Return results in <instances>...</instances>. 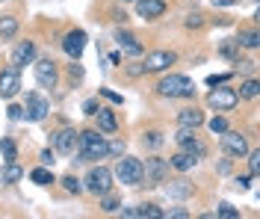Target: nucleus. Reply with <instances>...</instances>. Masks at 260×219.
Here are the masks:
<instances>
[{"label":"nucleus","mask_w":260,"mask_h":219,"mask_svg":"<svg viewBox=\"0 0 260 219\" xmlns=\"http://www.w3.org/2000/svg\"><path fill=\"white\" fill-rule=\"evenodd\" d=\"M77 154H80V163L104 160L107 157V136H101V131H83L77 136Z\"/></svg>","instance_id":"obj_1"},{"label":"nucleus","mask_w":260,"mask_h":219,"mask_svg":"<svg viewBox=\"0 0 260 219\" xmlns=\"http://www.w3.org/2000/svg\"><path fill=\"white\" fill-rule=\"evenodd\" d=\"M157 92L162 98H192L195 95V83L183 74H166L160 83H157Z\"/></svg>","instance_id":"obj_2"},{"label":"nucleus","mask_w":260,"mask_h":219,"mask_svg":"<svg viewBox=\"0 0 260 219\" xmlns=\"http://www.w3.org/2000/svg\"><path fill=\"white\" fill-rule=\"evenodd\" d=\"M113 178H118L124 186H139L142 184V160H136V157H124V154H121V160L115 163Z\"/></svg>","instance_id":"obj_3"},{"label":"nucleus","mask_w":260,"mask_h":219,"mask_svg":"<svg viewBox=\"0 0 260 219\" xmlns=\"http://www.w3.org/2000/svg\"><path fill=\"white\" fill-rule=\"evenodd\" d=\"M83 190H89V193H95V196L110 193V190H113V172L107 166L89 169V175H86V181H83Z\"/></svg>","instance_id":"obj_4"},{"label":"nucleus","mask_w":260,"mask_h":219,"mask_svg":"<svg viewBox=\"0 0 260 219\" xmlns=\"http://www.w3.org/2000/svg\"><path fill=\"white\" fill-rule=\"evenodd\" d=\"M207 104H210L216 113H231V110L240 104V95H237V89H231V86L216 83V89L207 95Z\"/></svg>","instance_id":"obj_5"},{"label":"nucleus","mask_w":260,"mask_h":219,"mask_svg":"<svg viewBox=\"0 0 260 219\" xmlns=\"http://www.w3.org/2000/svg\"><path fill=\"white\" fill-rule=\"evenodd\" d=\"M32 71H36V80H39L42 89H56V83H59V68H56V62L50 56L32 59Z\"/></svg>","instance_id":"obj_6"},{"label":"nucleus","mask_w":260,"mask_h":219,"mask_svg":"<svg viewBox=\"0 0 260 219\" xmlns=\"http://www.w3.org/2000/svg\"><path fill=\"white\" fill-rule=\"evenodd\" d=\"M166 178H169V160L148 157L145 163H142V181H145V186H160Z\"/></svg>","instance_id":"obj_7"},{"label":"nucleus","mask_w":260,"mask_h":219,"mask_svg":"<svg viewBox=\"0 0 260 219\" xmlns=\"http://www.w3.org/2000/svg\"><path fill=\"white\" fill-rule=\"evenodd\" d=\"M50 113V101L42 92H27V101H24V116L30 121H42Z\"/></svg>","instance_id":"obj_8"},{"label":"nucleus","mask_w":260,"mask_h":219,"mask_svg":"<svg viewBox=\"0 0 260 219\" xmlns=\"http://www.w3.org/2000/svg\"><path fill=\"white\" fill-rule=\"evenodd\" d=\"M222 136V151L228 154V157H245L248 154V139H245L243 134H237V131H225Z\"/></svg>","instance_id":"obj_9"},{"label":"nucleus","mask_w":260,"mask_h":219,"mask_svg":"<svg viewBox=\"0 0 260 219\" xmlns=\"http://www.w3.org/2000/svg\"><path fill=\"white\" fill-rule=\"evenodd\" d=\"M18 89H21V74H18V68L15 66L3 68V71H0V98L12 101L18 95Z\"/></svg>","instance_id":"obj_10"},{"label":"nucleus","mask_w":260,"mask_h":219,"mask_svg":"<svg viewBox=\"0 0 260 219\" xmlns=\"http://www.w3.org/2000/svg\"><path fill=\"white\" fill-rule=\"evenodd\" d=\"M77 131L74 128H59L53 134V151L56 154H74L77 151Z\"/></svg>","instance_id":"obj_11"},{"label":"nucleus","mask_w":260,"mask_h":219,"mask_svg":"<svg viewBox=\"0 0 260 219\" xmlns=\"http://www.w3.org/2000/svg\"><path fill=\"white\" fill-rule=\"evenodd\" d=\"M175 62H178V53H175V51H151L145 56V66H142V68L157 74V71H166V68L175 66Z\"/></svg>","instance_id":"obj_12"},{"label":"nucleus","mask_w":260,"mask_h":219,"mask_svg":"<svg viewBox=\"0 0 260 219\" xmlns=\"http://www.w3.org/2000/svg\"><path fill=\"white\" fill-rule=\"evenodd\" d=\"M83 48H86V33H83V30H68L65 39H62V51L77 62L83 56Z\"/></svg>","instance_id":"obj_13"},{"label":"nucleus","mask_w":260,"mask_h":219,"mask_svg":"<svg viewBox=\"0 0 260 219\" xmlns=\"http://www.w3.org/2000/svg\"><path fill=\"white\" fill-rule=\"evenodd\" d=\"M32 59H36V42H18L15 45V51H12V56H9V62L21 71L24 66H32Z\"/></svg>","instance_id":"obj_14"},{"label":"nucleus","mask_w":260,"mask_h":219,"mask_svg":"<svg viewBox=\"0 0 260 219\" xmlns=\"http://www.w3.org/2000/svg\"><path fill=\"white\" fill-rule=\"evenodd\" d=\"M136 15L154 21V18L166 15V0H136Z\"/></svg>","instance_id":"obj_15"},{"label":"nucleus","mask_w":260,"mask_h":219,"mask_svg":"<svg viewBox=\"0 0 260 219\" xmlns=\"http://www.w3.org/2000/svg\"><path fill=\"white\" fill-rule=\"evenodd\" d=\"M166 184V181H162ZM195 193V186L189 184V181H183V178H178V181H169L166 184V196H172V199H178V202H183V199H189Z\"/></svg>","instance_id":"obj_16"},{"label":"nucleus","mask_w":260,"mask_h":219,"mask_svg":"<svg viewBox=\"0 0 260 219\" xmlns=\"http://www.w3.org/2000/svg\"><path fill=\"white\" fill-rule=\"evenodd\" d=\"M98 131L101 134H115L118 131V118H115L113 110H107V107H98Z\"/></svg>","instance_id":"obj_17"},{"label":"nucleus","mask_w":260,"mask_h":219,"mask_svg":"<svg viewBox=\"0 0 260 219\" xmlns=\"http://www.w3.org/2000/svg\"><path fill=\"white\" fill-rule=\"evenodd\" d=\"M115 42H118V48L130 56H139L142 53V45L136 42V36L133 33H124V30H115Z\"/></svg>","instance_id":"obj_18"},{"label":"nucleus","mask_w":260,"mask_h":219,"mask_svg":"<svg viewBox=\"0 0 260 219\" xmlns=\"http://www.w3.org/2000/svg\"><path fill=\"white\" fill-rule=\"evenodd\" d=\"M178 124L180 128H201L204 124V113L201 110H195V107H186V110H180L178 113Z\"/></svg>","instance_id":"obj_19"},{"label":"nucleus","mask_w":260,"mask_h":219,"mask_svg":"<svg viewBox=\"0 0 260 219\" xmlns=\"http://www.w3.org/2000/svg\"><path fill=\"white\" fill-rule=\"evenodd\" d=\"M195 163H198V157L189 154V151H183V148H180L178 154H172V157H169V166L178 169V172H189V169H195Z\"/></svg>","instance_id":"obj_20"},{"label":"nucleus","mask_w":260,"mask_h":219,"mask_svg":"<svg viewBox=\"0 0 260 219\" xmlns=\"http://www.w3.org/2000/svg\"><path fill=\"white\" fill-rule=\"evenodd\" d=\"M21 178H24V169L18 166L15 160H6L3 169H0V181H3V184H18Z\"/></svg>","instance_id":"obj_21"},{"label":"nucleus","mask_w":260,"mask_h":219,"mask_svg":"<svg viewBox=\"0 0 260 219\" xmlns=\"http://www.w3.org/2000/svg\"><path fill=\"white\" fill-rule=\"evenodd\" d=\"M30 181H32V184H39V186H50V184H56V178H53L50 166H36V169L30 172Z\"/></svg>","instance_id":"obj_22"},{"label":"nucleus","mask_w":260,"mask_h":219,"mask_svg":"<svg viewBox=\"0 0 260 219\" xmlns=\"http://www.w3.org/2000/svg\"><path fill=\"white\" fill-rule=\"evenodd\" d=\"M15 36H18V18L15 15H3L0 18V39L9 42V39H15Z\"/></svg>","instance_id":"obj_23"},{"label":"nucleus","mask_w":260,"mask_h":219,"mask_svg":"<svg viewBox=\"0 0 260 219\" xmlns=\"http://www.w3.org/2000/svg\"><path fill=\"white\" fill-rule=\"evenodd\" d=\"M237 45H240V48H248V51H254V48L260 45L257 30H243V33L237 36Z\"/></svg>","instance_id":"obj_24"},{"label":"nucleus","mask_w":260,"mask_h":219,"mask_svg":"<svg viewBox=\"0 0 260 219\" xmlns=\"http://www.w3.org/2000/svg\"><path fill=\"white\" fill-rule=\"evenodd\" d=\"M237 95L245 98V101H254V98L260 95V83H257V80H245V83L240 86V92H237Z\"/></svg>","instance_id":"obj_25"},{"label":"nucleus","mask_w":260,"mask_h":219,"mask_svg":"<svg viewBox=\"0 0 260 219\" xmlns=\"http://www.w3.org/2000/svg\"><path fill=\"white\" fill-rule=\"evenodd\" d=\"M101 199H104V202H101V207H104L107 213H115V210L121 207V202H118V196H113V190H110V193H104Z\"/></svg>","instance_id":"obj_26"},{"label":"nucleus","mask_w":260,"mask_h":219,"mask_svg":"<svg viewBox=\"0 0 260 219\" xmlns=\"http://www.w3.org/2000/svg\"><path fill=\"white\" fill-rule=\"evenodd\" d=\"M142 145H145V148H160L162 145V134L160 131H148V134H142Z\"/></svg>","instance_id":"obj_27"},{"label":"nucleus","mask_w":260,"mask_h":219,"mask_svg":"<svg viewBox=\"0 0 260 219\" xmlns=\"http://www.w3.org/2000/svg\"><path fill=\"white\" fill-rule=\"evenodd\" d=\"M59 184L65 186V193H74V196H77V193H83V181H77L74 175H65Z\"/></svg>","instance_id":"obj_28"},{"label":"nucleus","mask_w":260,"mask_h":219,"mask_svg":"<svg viewBox=\"0 0 260 219\" xmlns=\"http://www.w3.org/2000/svg\"><path fill=\"white\" fill-rule=\"evenodd\" d=\"M0 154H3V160H15V154H18V148H15V142L6 136V139H0Z\"/></svg>","instance_id":"obj_29"},{"label":"nucleus","mask_w":260,"mask_h":219,"mask_svg":"<svg viewBox=\"0 0 260 219\" xmlns=\"http://www.w3.org/2000/svg\"><path fill=\"white\" fill-rule=\"evenodd\" d=\"M162 213H166V210H160L157 204H142V207H139V216H148V219H160Z\"/></svg>","instance_id":"obj_30"},{"label":"nucleus","mask_w":260,"mask_h":219,"mask_svg":"<svg viewBox=\"0 0 260 219\" xmlns=\"http://www.w3.org/2000/svg\"><path fill=\"white\" fill-rule=\"evenodd\" d=\"M216 213H219V216H225V219H237L240 216V210H237V207H234V204H219V210H216Z\"/></svg>","instance_id":"obj_31"},{"label":"nucleus","mask_w":260,"mask_h":219,"mask_svg":"<svg viewBox=\"0 0 260 219\" xmlns=\"http://www.w3.org/2000/svg\"><path fill=\"white\" fill-rule=\"evenodd\" d=\"M183 24H186V27H189V30H198V27H201V24H204V15H201V12H189V15L183 18Z\"/></svg>","instance_id":"obj_32"},{"label":"nucleus","mask_w":260,"mask_h":219,"mask_svg":"<svg viewBox=\"0 0 260 219\" xmlns=\"http://www.w3.org/2000/svg\"><path fill=\"white\" fill-rule=\"evenodd\" d=\"M207 128H210L213 134H225V131H228V121L222 116H216L213 121H207Z\"/></svg>","instance_id":"obj_33"},{"label":"nucleus","mask_w":260,"mask_h":219,"mask_svg":"<svg viewBox=\"0 0 260 219\" xmlns=\"http://www.w3.org/2000/svg\"><path fill=\"white\" fill-rule=\"evenodd\" d=\"M107 154L121 157V154H124V139H113V142H107Z\"/></svg>","instance_id":"obj_34"},{"label":"nucleus","mask_w":260,"mask_h":219,"mask_svg":"<svg viewBox=\"0 0 260 219\" xmlns=\"http://www.w3.org/2000/svg\"><path fill=\"white\" fill-rule=\"evenodd\" d=\"M53 157H56V151H50V148H45V151L39 154V163H42V166H53Z\"/></svg>","instance_id":"obj_35"},{"label":"nucleus","mask_w":260,"mask_h":219,"mask_svg":"<svg viewBox=\"0 0 260 219\" xmlns=\"http://www.w3.org/2000/svg\"><path fill=\"white\" fill-rule=\"evenodd\" d=\"M237 51H240V45H237V42H225V45H222V53H225V56H231V59L237 56Z\"/></svg>","instance_id":"obj_36"},{"label":"nucleus","mask_w":260,"mask_h":219,"mask_svg":"<svg viewBox=\"0 0 260 219\" xmlns=\"http://www.w3.org/2000/svg\"><path fill=\"white\" fill-rule=\"evenodd\" d=\"M6 113H9V118H12V121H18V118H24V107H18V104H12V107H9Z\"/></svg>","instance_id":"obj_37"},{"label":"nucleus","mask_w":260,"mask_h":219,"mask_svg":"<svg viewBox=\"0 0 260 219\" xmlns=\"http://www.w3.org/2000/svg\"><path fill=\"white\" fill-rule=\"evenodd\" d=\"M162 216H175V219H186L189 216V210H183V207H172L169 213H162Z\"/></svg>","instance_id":"obj_38"},{"label":"nucleus","mask_w":260,"mask_h":219,"mask_svg":"<svg viewBox=\"0 0 260 219\" xmlns=\"http://www.w3.org/2000/svg\"><path fill=\"white\" fill-rule=\"evenodd\" d=\"M68 77H71V80H83V68L71 62V66H68Z\"/></svg>","instance_id":"obj_39"},{"label":"nucleus","mask_w":260,"mask_h":219,"mask_svg":"<svg viewBox=\"0 0 260 219\" xmlns=\"http://www.w3.org/2000/svg\"><path fill=\"white\" fill-rule=\"evenodd\" d=\"M98 107H101L98 101H86V104H83V113H86V116H95V113H98Z\"/></svg>","instance_id":"obj_40"},{"label":"nucleus","mask_w":260,"mask_h":219,"mask_svg":"<svg viewBox=\"0 0 260 219\" xmlns=\"http://www.w3.org/2000/svg\"><path fill=\"white\" fill-rule=\"evenodd\" d=\"M101 95H104V98H110L113 104H121V95H115V92H110V89H101Z\"/></svg>","instance_id":"obj_41"},{"label":"nucleus","mask_w":260,"mask_h":219,"mask_svg":"<svg viewBox=\"0 0 260 219\" xmlns=\"http://www.w3.org/2000/svg\"><path fill=\"white\" fill-rule=\"evenodd\" d=\"M121 216H127V219H136V216H139V207H124V210H121Z\"/></svg>","instance_id":"obj_42"},{"label":"nucleus","mask_w":260,"mask_h":219,"mask_svg":"<svg viewBox=\"0 0 260 219\" xmlns=\"http://www.w3.org/2000/svg\"><path fill=\"white\" fill-rule=\"evenodd\" d=\"M248 163H251V175H254V172H257V163H260V154H257V151H251Z\"/></svg>","instance_id":"obj_43"},{"label":"nucleus","mask_w":260,"mask_h":219,"mask_svg":"<svg viewBox=\"0 0 260 219\" xmlns=\"http://www.w3.org/2000/svg\"><path fill=\"white\" fill-rule=\"evenodd\" d=\"M216 6H231V3H237V0H213Z\"/></svg>","instance_id":"obj_44"}]
</instances>
